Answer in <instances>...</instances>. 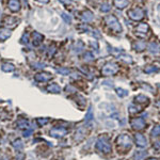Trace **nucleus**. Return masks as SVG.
Segmentation results:
<instances>
[{"mask_svg":"<svg viewBox=\"0 0 160 160\" xmlns=\"http://www.w3.org/2000/svg\"><path fill=\"white\" fill-rule=\"evenodd\" d=\"M106 21L112 30H114V31H121V25H119V20H117V18L115 16L109 15V16L106 17Z\"/></svg>","mask_w":160,"mask_h":160,"instance_id":"f257e3e1","label":"nucleus"},{"mask_svg":"<svg viewBox=\"0 0 160 160\" xmlns=\"http://www.w3.org/2000/svg\"><path fill=\"white\" fill-rule=\"evenodd\" d=\"M143 11L141 9H134V10H131L128 12V16L130 17L133 20H140L141 18L143 17Z\"/></svg>","mask_w":160,"mask_h":160,"instance_id":"f03ea898","label":"nucleus"},{"mask_svg":"<svg viewBox=\"0 0 160 160\" xmlns=\"http://www.w3.org/2000/svg\"><path fill=\"white\" fill-rule=\"evenodd\" d=\"M66 133V129L62 127H55L50 130V136L53 138H61Z\"/></svg>","mask_w":160,"mask_h":160,"instance_id":"7ed1b4c3","label":"nucleus"},{"mask_svg":"<svg viewBox=\"0 0 160 160\" xmlns=\"http://www.w3.org/2000/svg\"><path fill=\"white\" fill-rule=\"evenodd\" d=\"M34 79L36 81H40V82H45V81H48L51 79V75L49 73H38L34 76Z\"/></svg>","mask_w":160,"mask_h":160,"instance_id":"20e7f679","label":"nucleus"},{"mask_svg":"<svg viewBox=\"0 0 160 160\" xmlns=\"http://www.w3.org/2000/svg\"><path fill=\"white\" fill-rule=\"evenodd\" d=\"M9 9L12 12H18L20 10V1L19 0H9Z\"/></svg>","mask_w":160,"mask_h":160,"instance_id":"39448f33","label":"nucleus"},{"mask_svg":"<svg viewBox=\"0 0 160 160\" xmlns=\"http://www.w3.org/2000/svg\"><path fill=\"white\" fill-rule=\"evenodd\" d=\"M11 36V31L9 29H5V28H3V29H0V41L1 42H4V41H6L9 37Z\"/></svg>","mask_w":160,"mask_h":160,"instance_id":"423d86ee","label":"nucleus"},{"mask_svg":"<svg viewBox=\"0 0 160 160\" xmlns=\"http://www.w3.org/2000/svg\"><path fill=\"white\" fill-rule=\"evenodd\" d=\"M32 36H33V45L34 46H38V45L42 43L43 38H44V36H43L41 33H38V32H34Z\"/></svg>","mask_w":160,"mask_h":160,"instance_id":"0eeeda50","label":"nucleus"},{"mask_svg":"<svg viewBox=\"0 0 160 160\" xmlns=\"http://www.w3.org/2000/svg\"><path fill=\"white\" fill-rule=\"evenodd\" d=\"M47 90H48L50 93H60L61 92V87H60L59 84L57 83H51L47 87Z\"/></svg>","mask_w":160,"mask_h":160,"instance_id":"6e6552de","label":"nucleus"},{"mask_svg":"<svg viewBox=\"0 0 160 160\" xmlns=\"http://www.w3.org/2000/svg\"><path fill=\"white\" fill-rule=\"evenodd\" d=\"M17 21L18 20H17L15 17H8V18L5 19V21H4V25L10 28H14L15 26L17 25Z\"/></svg>","mask_w":160,"mask_h":160,"instance_id":"1a4fd4ad","label":"nucleus"},{"mask_svg":"<svg viewBox=\"0 0 160 160\" xmlns=\"http://www.w3.org/2000/svg\"><path fill=\"white\" fill-rule=\"evenodd\" d=\"M113 64H108V65H106L104 67V69H102V73L106 75H110L112 74V73H114L115 70H116V67H113Z\"/></svg>","mask_w":160,"mask_h":160,"instance_id":"9d476101","label":"nucleus"},{"mask_svg":"<svg viewBox=\"0 0 160 160\" xmlns=\"http://www.w3.org/2000/svg\"><path fill=\"white\" fill-rule=\"evenodd\" d=\"M82 19L85 21V23H87V21H91L92 19H93V13H92L91 11H85V12H83Z\"/></svg>","mask_w":160,"mask_h":160,"instance_id":"9b49d317","label":"nucleus"},{"mask_svg":"<svg viewBox=\"0 0 160 160\" xmlns=\"http://www.w3.org/2000/svg\"><path fill=\"white\" fill-rule=\"evenodd\" d=\"M1 69L3 70V72H13V70L15 69V66L13 65V64H11V63H4V64H2V66H1Z\"/></svg>","mask_w":160,"mask_h":160,"instance_id":"f8f14e48","label":"nucleus"},{"mask_svg":"<svg viewBox=\"0 0 160 160\" xmlns=\"http://www.w3.org/2000/svg\"><path fill=\"white\" fill-rule=\"evenodd\" d=\"M128 4V0H114V5L119 9L125 8Z\"/></svg>","mask_w":160,"mask_h":160,"instance_id":"ddd939ff","label":"nucleus"},{"mask_svg":"<svg viewBox=\"0 0 160 160\" xmlns=\"http://www.w3.org/2000/svg\"><path fill=\"white\" fill-rule=\"evenodd\" d=\"M17 125H18L19 128H23V129H29V123H28V121H26L25 119H19V121L17 122Z\"/></svg>","mask_w":160,"mask_h":160,"instance_id":"4468645a","label":"nucleus"},{"mask_svg":"<svg viewBox=\"0 0 160 160\" xmlns=\"http://www.w3.org/2000/svg\"><path fill=\"white\" fill-rule=\"evenodd\" d=\"M13 146H14L15 148H17V149H21L23 148V142L19 140V139H17V140H15L14 143H13Z\"/></svg>","mask_w":160,"mask_h":160,"instance_id":"2eb2a0df","label":"nucleus"},{"mask_svg":"<svg viewBox=\"0 0 160 160\" xmlns=\"http://www.w3.org/2000/svg\"><path fill=\"white\" fill-rule=\"evenodd\" d=\"M62 18H63L67 23H72V17H70L68 14H66V13H62Z\"/></svg>","mask_w":160,"mask_h":160,"instance_id":"dca6fc26","label":"nucleus"},{"mask_svg":"<svg viewBox=\"0 0 160 160\" xmlns=\"http://www.w3.org/2000/svg\"><path fill=\"white\" fill-rule=\"evenodd\" d=\"M36 122H37L40 126H43V125H45V124L48 123L49 119H36Z\"/></svg>","mask_w":160,"mask_h":160,"instance_id":"f3484780","label":"nucleus"},{"mask_svg":"<svg viewBox=\"0 0 160 160\" xmlns=\"http://www.w3.org/2000/svg\"><path fill=\"white\" fill-rule=\"evenodd\" d=\"M100 10H101V12H108L110 10V6H109L108 3H104L101 5V8H100Z\"/></svg>","mask_w":160,"mask_h":160,"instance_id":"a211bd4d","label":"nucleus"},{"mask_svg":"<svg viewBox=\"0 0 160 160\" xmlns=\"http://www.w3.org/2000/svg\"><path fill=\"white\" fill-rule=\"evenodd\" d=\"M58 73H62V74H68L69 73V70L68 69H65V68H59V69H57Z\"/></svg>","mask_w":160,"mask_h":160,"instance_id":"6ab92c4d","label":"nucleus"},{"mask_svg":"<svg viewBox=\"0 0 160 160\" xmlns=\"http://www.w3.org/2000/svg\"><path fill=\"white\" fill-rule=\"evenodd\" d=\"M59 1L64 4H70V0H59Z\"/></svg>","mask_w":160,"mask_h":160,"instance_id":"aec40b11","label":"nucleus"},{"mask_svg":"<svg viewBox=\"0 0 160 160\" xmlns=\"http://www.w3.org/2000/svg\"><path fill=\"white\" fill-rule=\"evenodd\" d=\"M38 2H41V3H47V2L49 1V0H37Z\"/></svg>","mask_w":160,"mask_h":160,"instance_id":"412c9836","label":"nucleus"},{"mask_svg":"<svg viewBox=\"0 0 160 160\" xmlns=\"http://www.w3.org/2000/svg\"><path fill=\"white\" fill-rule=\"evenodd\" d=\"M0 14H1V11H0Z\"/></svg>","mask_w":160,"mask_h":160,"instance_id":"4be33fe9","label":"nucleus"}]
</instances>
